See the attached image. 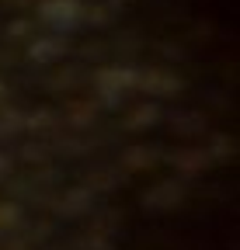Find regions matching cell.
I'll return each mask as SVG.
<instances>
[{
  "mask_svg": "<svg viewBox=\"0 0 240 250\" xmlns=\"http://www.w3.org/2000/svg\"><path fill=\"white\" fill-rule=\"evenodd\" d=\"M80 4L77 0H45L42 4V18L52 24V28H73L80 21Z\"/></svg>",
  "mask_w": 240,
  "mask_h": 250,
  "instance_id": "6da1fadb",
  "label": "cell"
}]
</instances>
